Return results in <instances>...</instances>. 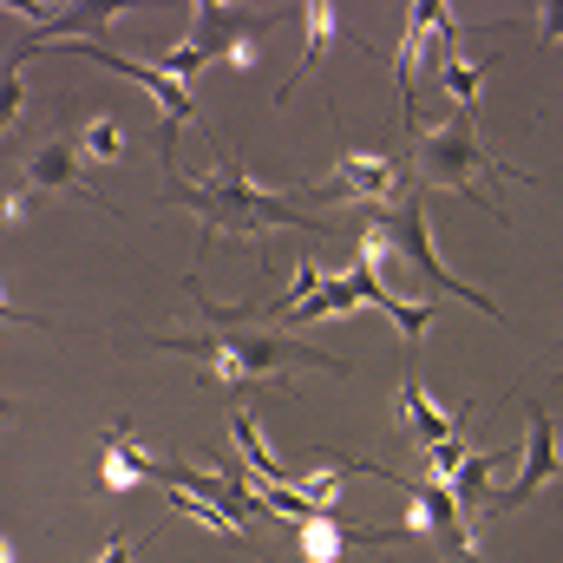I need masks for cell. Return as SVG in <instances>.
<instances>
[{"label": "cell", "mask_w": 563, "mask_h": 563, "mask_svg": "<svg viewBox=\"0 0 563 563\" xmlns=\"http://www.w3.org/2000/svg\"><path fill=\"white\" fill-rule=\"evenodd\" d=\"M170 203H184V210H197V217H203V243H210V236H223V230L256 236V269H263V236H269V230L334 236V223L308 217L295 190H263V184L243 170V157H236V151H223V164H217V177H210V184H190V177H177V170H170Z\"/></svg>", "instance_id": "obj_1"}, {"label": "cell", "mask_w": 563, "mask_h": 563, "mask_svg": "<svg viewBox=\"0 0 563 563\" xmlns=\"http://www.w3.org/2000/svg\"><path fill=\"white\" fill-rule=\"evenodd\" d=\"M157 347L170 354H197L203 387H282L301 367H328L341 374L347 361H334L328 347L288 341L276 328H203V334H157Z\"/></svg>", "instance_id": "obj_2"}, {"label": "cell", "mask_w": 563, "mask_h": 563, "mask_svg": "<svg viewBox=\"0 0 563 563\" xmlns=\"http://www.w3.org/2000/svg\"><path fill=\"white\" fill-rule=\"evenodd\" d=\"M413 139H420V177L426 184H439V190H478L485 184V203H492V217L505 223V184L518 177V184H531L525 170H511L498 151H485V139H478V119L472 112H452L445 125H407Z\"/></svg>", "instance_id": "obj_3"}, {"label": "cell", "mask_w": 563, "mask_h": 563, "mask_svg": "<svg viewBox=\"0 0 563 563\" xmlns=\"http://www.w3.org/2000/svg\"><path fill=\"white\" fill-rule=\"evenodd\" d=\"M33 53H79V59H92V66H106V73L139 79L144 92L157 99V112H164V125H157V157H164V170H177V132H184V125H197V99H190V86H177V79H170V73H157V66L119 59V53H112V46H99V40H26V46L7 59V73H20Z\"/></svg>", "instance_id": "obj_4"}, {"label": "cell", "mask_w": 563, "mask_h": 563, "mask_svg": "<svg viewBox=\"0 0 563 563\" xmlns=\"http://www.w3.org/2000/svg\"><path fill=\"white\" fill-rule=\"evenodd\" d=\"M380 223H387V236H394L400 263L413 269L420 295H439V301H465V308H485L492 321H505V308H492V295H485V288H465L459 276H445V263H439V250H432V230H426V203H420V197L394 203Z\"/></svg>", "instance_id": "obj_5"}, {"label": "cell", "mask_w": 563, "mask_h": 563, "mask_svg": "<svg viewBox=\"0 0 563 563\" xmlns=\"http://www.w3.org/2000/svg\"><path fill=\"white\" fill-rule=\"evenodd\" d=\"M413 190V164L407 157H387V151H341L334 177L314 184V190H295L301 203H341V197H361V203H407Z\"/></svg>", "instance_id": "obj_6"}, {"label": "cell", "mask_w": 563, "mask_h": 563, "mask_svg": "<svg viewBox=\"0 0 563 563\" xmlns=\"http://www.w3.org/2000/svg\"><path fill=\"white\" fill-rule=\"evenodd\" d=\"M256 33H269V20H263V26H250V20H243V13H230V7H197V13H190L184 46H170V53L157 59V73H170V79L184 86L197 66H210L217 53L230 59V53H236L243 40H256Z\"/></svg>", "instance_id": "obj_7"}, {"label": "cell", "mask_w": 563, "mask_h": 563, "mask_svg": "<svg viewBox=\"0 0 563 563\" xmlns=\"http://www.w3.org/2000/svg\"><path fill=\"white\" fill-rule=\"evenodd\" d=\"M525 426H531V445H525V472H518V485L511 492H498L492 498V511H518V505H531L551 478L563 472L558 459V420L544 413V407H525Z\"/></svg>", "instance_id": "obj_8"}, {"label": "cell", "mask_w": 563, "mask_h": 563, "mask_svg": "<svg viewBox=\"0 0 563 563\" xmlns=\"http://www.w3.org/2000/svg\"><path fill=\"white\" fill-rule=\"evenodd\" d=\"M394 250V236H387V223H374L367 236H361V263H354V282H361V295L374 301V308H387L394 314V328L407 334V341H420L426 328H432V308H407V301H394L387 288H380V256Z\"/></svg>", "instance_id": "obj_9"}, {"label": "cell", "mask_w": 563, "mask_h": 563, "mask_svg": "<svg viewBox=\"0 0 563 563\" xmlns=\"http://www.w3.org/2000/svg\"><path fill=\"white\" fill-rule=\"evenodd\" d=\"M465 420H472V407H459V413H439V407L426 400L420 380H407V387H400V426L420 439L426 452H432V445H445V439H459V432H465Z\"/></svg>", "instance_id": "obj_10"}, {"label": "cell", "mask_w": 563, "mask_h": 563, "mask_svg": "<svg viewBox=\"0 0 563 563\" xmlns=\"http://www.w3.org/2000/svg\"><path fill=\"white\" fill-rule=\"evenodd\" d=\"M73 157H79V144H73V139H46L40 151H33V164H26V184H33V190H79V197L106 203V197L79 177V164H73Z\"/></svg>", "instance_id": "obj_11"}, {"label": "cell", "mask_w": 563, "mask_h": 563, "mask_svg": "<svg viewBox=\"0 0 563 563\" xmlns=\"http://www.w3.org/2000/svg\"><path fill=\"white\" fill-rule=\"evenodd\" d=\"M144 478H151V452L132 445L125 426H112V432L99 439V492H132Z\"/></svg>", "instance_id": "obj_12"}, {"label": "cell", "mask_w": 563, "mask_h": 563, "mask_svg": "<svg viewBox=\"0 0 563 563\" xmlns=\"http://www.w3.org/2000/svg\"><path fill=\"white\" fill-rule=\"evenodd\" d=\"M301 26H308V46H301V73L282 86V99H295V86L321 66V53H328V40H334V26H341V7H328V0H314L308 13H301Z\"/></svg>", "instance_id": "obj_13"}, {"label": "cell", "mask_w": 563, "mask_h": 563, "mask_svg": "<svg viewBox=\"0 0 563 563\" xmlns=\"http://www.w3.org/2000/svg\"><path fill=\"white\" fill-rule=\"evenodd\" d=\"M485 73H492V59H445L439 66V86H445V99H459V112H478Z\"/></svg>", "instance_id": "obj_14"}, {"label": "cell", "mask_w": 563, "mask_h": 563, "mask_svg": "<svg viewBox=\"0 0 563 563\" xmlns=\"http://www.w3.org/2000/svg\"><path fill=\"white\" fill-rule=\"evenodd\" d=\"M492 465H505V452H472V459L459 465V478L445 485V492H452V505H459L465 518H472V511L485 505V472H492Z\"/></svg>", "instance_id": "obj_15"}, {"label": "cell", "mask_w": 563, "mask_h": 563, "mask_svg": "<svg viewBox=\"0 0 563 563\" xmlns=\"http://www.w3.org/2000/svg\"><path fill=\"white\" fill-rule=\"evenodd\" d=\"M361 301V282L341 276V282H321V295L314 301H301V314H288V321H328V314H341V308H354Z\"/></svg>", "instance_id": "obj_16"}, {"label": "cell", "mask_w": 563, "mask_h": 563, "mask_svg": "<svg viewBox=\"0 0 563 563\" xmlns=\"http://www.w3.org/2000/svg\"><path fill=\"white\" fill-rule=\"evenodd\" d=\"M119 151H125L119 119H86V125H79V157H99V164H106V157H119Z\"/></svg>", "instance_id": "obj_17"}, {"label": "cell", "mask_w": 563, "mask_h": 563, "mask_svg": "<svg viewBox=\"0 0 563 563\" xmlns=\"http://www.w3.org/2000/svg\"><path fill=\"white\" fill-rule=\"evenodd\" d=\"M465 459H472V452H465V445H459V439H445V445H432V478H439V485H452V478H459V465H465Z\"/></svg>", "instance_id": "obj_18"}, {"label": "cell", "mask_w": 563, "mask_h": 563, "mask_svg": "<svg viewBox=\"0 0 563 563\" xmlns=\"http://www.w3.org/2000/svg\"><path fill=\"white\" fill-rule=\"evenodd\" d=\"M139 558V538H112V544H106V558L99 563H132Z\"/></svg>", "instance_id": "obj_19"}, {"label": "cell", "mask_w": 563, "mask_h": 563, "mask_svg": "<svg viewBox=\"0 0 563 563\" xmlns=\"http://www.w3.org/2000/svg\"><path fill=\"white\" fill-rule=\"evenodd\" d=\"M256 40H263V33H256ZM256 40H243V46H236V53H230V66H236V73H250V66H256V59H263V46H256Z\"/></svg>", "instance_id": "obj_20"}, {"label": "cell", "mask_w": 563, "mask_h": 563, "mask_svg": "<svg viewBox=\"0 0 563 563\" xmlns=\"http://www.w3.org/2000/svg\"><path fill=\"white\" fill-rule=\"evenodd\" d=\"M544 40H563V7H544Z\"/></svg>", "instance_id": "obj_21"}, {"label": "cell", "mask_w": 563, "mask_h": 563, "mask_svg": "<svg viewBox=\"0 0 563 563\" xmlns=\"http://www.w3.org/2000/svg\"><path fill=\"white\" fill-rule=\"evenodd\" d=\"M558 478H563V472H558Z\"/></svg>", "instance_id": "obj_22"}]
</instances>
